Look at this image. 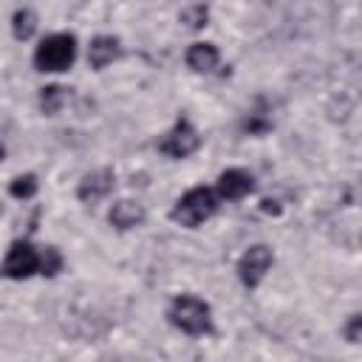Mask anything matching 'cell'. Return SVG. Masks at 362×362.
I'll return each instance as SVG.
<instances>
[{
    "mask_svg": "<svg viewBox=\"0 0 362 362\" xmlns=\"http://www.w3.org/2000/svg\"><path fill=\"white\" fill-rule=\"evenodd\" d=\"M218 201L221 198L215 195V189H209V187H192V189H187L175 201V206L170 209V218L175 223H181V226H187V229H195V226H201L204 221H209L215 215Z\"/></svg>",
    "mask_w": 362,
    "mask_h": 362,
    "instance_id": "obj_1",
    "label": "cell"
},
{
    "mask_svg": "<svg viewBox=\"0 0 362 362\" xmlns=\"http://www.w3.org/2000/svg\"><path fill=\"white\" fill-rule=\"evenodd\" d=\"M170 322L189 334V337H201V334H209L212 331V311L209 305L195 297V294H178L173 303H170V311H167Z\"/></svg>",
    "mask_w": 362,
    "mask_h": 362,
    "instance_id": "obj_2",
    "label": "cell"
},
{
    "mask_svg": "<svg viewBox=\"0 0 362 362\" xmlns=\"http://www.w3.org/2000/svg\"><path fill=\"white\" fill-rule=\"evenodd\" d=\"M76 59V37L74 34H51L45 37L37 51H34V65L37 71H48V74H57V71H68Z\"/></svg>",
    "mask_w": 362,
    "mask_h": 362,
    "instance_id": "obj_3",
    "label": "cell"
},
{
    "mask_svg": "<svg viewBox=\"0 0 362 362\" xmlns=\"http://www.w3.org/2000/svg\"><path fill=\"white\" fill-rule=\"evenodd\" d=\"M0 274L8 280H25L31 274H40V249H34L28 240H14L3 257Z\"/></svg>",
    "mask_w": 362,
    "mask_h": 362,
    "instance_id": "obj_4",
    "label": "cell"
},
{
    "mask_svg": "<svg viewBox=\"0 0 362 362\" xmlns=\"http://www.w3.org/2000/svg\"><path fill=\"white\" fill-rule=\"evenodd\" d=\"M272 263H274V255H272V249H269L266 243L249 246V249L240 255V260H238V277H240V283H243L246 288L260 286V280L266 277V272L272 269Z\"/></svg>",
    "mask_w": 362,
    "mask_h": 362,
    "instance_id": "obj_5",
    "label": "cell"
},
{
    "mask_svg": "<svg viewBox=\"0 0 362 362\" xmlns=\"http://www.w3.org/2000/svg\"><path fill=\"white\" fill-rule=\"evenodd\" d=\"M198 147H201V136H198V130H195L187 119H178V122L173 124V130L158 141V150H161L164 156H170V158H187V156H192Z\"/></svg>",
    "mask_w": 362,
    "mask_h": 362,
    "instance_id": "obj_6",
    "label": "cell"
},
{
    "mask_svg": "<svg viewBox=\"0 0 362 362\" xmlns=\"http://www.w3.org/2000/svg\"><path fill=\"white\" fill-rule=\"evenodd\" d=\"M113 187H116V173H113L110 167H102V170L88 173V175L79 181L76 195H79L82 204H96V201L107 198V195L113 192Z\"/></svg>",
    "mask_w": 362,
    "mask_h": 362,
    "instance_id": "obj_7",
    "label": "cell"
},
{
    "mask_svg": "<svg viewBox=\"0 0 362 362\" xmlns=\"http://www.w3.org/2000/svg\"><path fill=\"white\" fill-rule=\"evenodd\" d=\"M255 189V178L252 173L240 170V167H229L218 175V187H215V195L223 198V201H240L246 198L249 192Z\"/></svg>",
    "mask_w": 362,
    "mask_h": 362,
    "instance_id": "obj_8",
    "label": "cell"
},
{
    "mask_svg": "<svg viewBox=\"0 0 362 362\" xmlns=\"http://www.w3.org/2000/svg\"><path fill=\"white\" fill-rule=\"evenodd\" d=\"M119 54H122L119 37H113V34H99V37H93L90 45H88V65L99 71V68L110 65Z\"/></svg>",
    "mask_w": 362,
    "mask_h": 362,
    "instance_id": "obj_9",
    "label": "cell"
},
{
    "mask_svg": "<svg viewBox=\"0 0 362 362\" xmlns=\"http://www.w3.org/2000/svg\"><path fill=\"white\" fill-rule=\"evenodd\" d=\"M144 218H147V212H144V206L136 204V201H116V204L110 206V212H107V221H110V226H116V229H133V226L144 223Z\"/></svg>",
    "mask_w": 362,
    "mask_h": 362,
    "instance_id": "obj_10",
    "label": "cell"
},
{
    "mask_svg": "<svg viewBox=\"0 0 362 362\" xmlns=\"http://www.w3.org/2000/svg\"><path fill=\"white\" fill-rule=\"evenodd\" d=\"M218 48L212 42H192L189 51H187V65L195 71V74H209L218 68Z\"/></svg>",
    "mask_w": 362,
    "mask_h": 362,
    "instance_id": "obj_11",
    "label": "cell"
},
{
    "mask_svg": "<svg viewBox=\"0 0 362 362\" xmlns=\"http://www.w3.org/2000/svg\"><path fill=\"white\" fill-rule=\"evenodd\" d=\"M65 102H68V90L62 85H45L40 90V110L45 116H57Z\"/></svg>",
    "mask_w": 362,
    "mask_h": 362,
    "instance_id": "obj_12",
    "label": "cell"
},
{
    "mask_svg": "<svg viewBox=\"0 0 362 362\" xmlns=\"http://www.w3.org/2000/svg\"><path fill=\"white\" fill-rule=\"evenodd\" d=\"M11 31L17 40H28L37 31V14L31 8H17L11 17Z\"/></svg>",
    "mask_w": 362,
    "mask_h": 362,
    "instance_id": "obj_13",
    "label": "cell"
},
{
    "mask_svg": "<svg viewBox=\"0 0 362 362\" xmlns=\"http://www.w3.org/2000/svg\"><path fill=\"white\" fill-rule=\"evenodd\" d=\"M37 189H40V181H37V175H34V173L17 175V178L8 184V192H11L14 198H20V201L34 198V195H37Z\"/></svg>",
    "mask_w": 362,
    "mask_h": 362,
    "instance_id": "obj_14",
    "label": "cell"
},
{
    "mask_svg": "<svg viewBox=\"0 0 362 362\" xmlns=\"http://www.w3.org/2000/svg\"><path fill=\"white\" fill-rule=\"evenodd\" d=\"M206 17H209V8H206L204 3L187 6V8H181V14H178V20H181L187 28H204V25H206Z\"/></svg>",
    "mask_w": 362,
    "mask_h": 362,
    "instance_id": "obj_15",
    "label": "cell"
},
{
    "mask_svg": "<svg viewBox=\"0 0 362 362\" xmlns=\"http://www.w3.org/2000/svg\"><path fill=\"white\" fill-rule=\"evenodd\" d=\"M59 269H62V255H59V249H54V246L40 249V274L54 277Z\"/></svg>",
    "mask_w": 362,
    "mask_h": 362,
    "instance_id": "obj_16",
    "label": "cell"
},
{
    "mask_svg": "<svg viewBox=\"0 0 362 362\" xmlns=\"http://www.w3.org/2000/svg\"><path fill=\"white\" fill-rule=\"evenodd\" d=\"M269 127H272V119L263 116V113H252V116L243 122V130H249V133H266Z\"/></svg>",
    "mask_w": 362,
    "mask_h": 362,
    "instance_id": "obj_17",
    "label": "cell"
},
{
    "mask_svg": "<svg viewBox=\"0 0 362 362\" xmlns=\"http://www.w3.org/2000/svg\"><path fill=\"white\" fill-rule=\"evenodd\" d=\"M359 331H362V317L354 314V317L348 320V325H345V337H348V342H359Z\"/></svg>",
    "mask_w": 362,
    "mask_h": 362,
    "instance_id": "obj_18",
    "label": "cell"
},
{
    "mask_svg": "<svg viewBox=\"0 0 362 362\" xmlns=\"http://www.w3.org/2000/svg\"><path fill=\"white\" fill-rule=\"evenodd\" d=\"M263 212H272V215H277V212H280V206H274V201H269V198H266V201H263Z\"/></svg>",
    "mask_w": 362,
    "mask_h": 362,
    "instance_id": "obj_19",
    "label": "cell"
},
{
    "mask_svg": "<svg viewBox=\"0 0 362 362\" xmlns=\"http://www.w3.org/2000/svg\"><path fill=\"white\" fill-rule=\"evenodd\" d=\"M0 212H3V206H0Z\"/></svg>",
    "mask_w": 362,
    "mask_h": 362,
    "instance_id": "obj_20",
    "label": "cell"
}]
</instances>
